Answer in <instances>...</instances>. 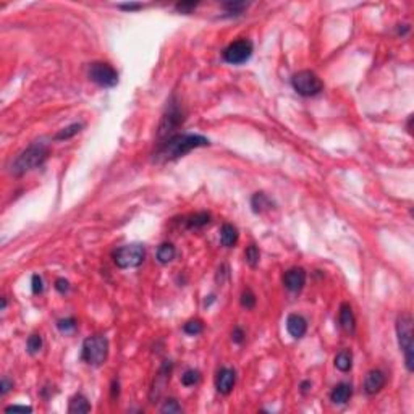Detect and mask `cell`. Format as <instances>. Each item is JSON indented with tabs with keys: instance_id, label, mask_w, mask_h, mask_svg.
Wrapping results in <instances>:
<instances>
[{
	"instance_id": "6da1fadb",
	"label": "cell",
	"mask_w": 414,
	"mask_h": 414,
	"mask_svg": "<svg viewBox=\"0 0 414 414\" xmlns=\"http://www.w3.org/2000/svg\"><path fill=\"white\" fill-rule=\"evenodd\" d=\"M209 144L210 141L201 135H173L169 139H165L164 143H161L155 158H161L164 162L175 161V158L186 155L193 149L204 147Z\"/></svg>"
},
{
	"instance_id": "7a4b0ae2",
	"label": "cell",
	"mask_w": 414,
	"mask_h": 414,
	"mask_svg": "<svg viewBox=\"0 0 414 414\" xmlns=\"http://www.w3.org/2000/svg\"><path fill=\"white\" fill-rule=\"evenodd\" d=\"M47 155H49V149L46 144L33 143L28 149H24V151L16 157V161L12 165V173L16 175V177L24 175L26 172L42 165L44 161L47 158Z\"/></svg>"
},
{
	"instance_id": "3957f363",
	"label": "cell",
	"mask_w": 414,
	"mask_h": 414,
	"mask_svg": "<svg viewBox=\"0 0 414 414\" xmlns=\"http://www.w3.org/2000/svg\"><path fill=\"white\" fill-rule=\"evenodd\" d=\"M414 333H412V317L409 314H401L396 319V337L398 345L404 355V363L409 372L414 371Z\"/></svg>"
},
{
	"instance_id": "277c9868",
	"label": "cell",
	"mask_w": 414,
	"mask_h": 414,
	"mask_svg": "<svg viewBox=\"0 0 414 414\" xmlns=\"http://www.w3.org/2000/svg\"><path fill=\"white\" fill-rule=\"evenodd\" d=\"M109 356V340L102 335H94L83 341L81 358L89 366L99 367Z\"/></svg>"
},
{
	"instance_id": "5b68a950",
	"label": "cell",
	"mask_w": 414,
	"mask_h": 414,
	"mask_svg": "<svg viewBox=\"0 0 414 414\" xmlns=\"http://www.w3.org/2000/svg\"><path fill=\"white\" fill-rule=\"evenodd\" d=\"M292 84L293 89L303 98H312V95H317L324 89L322 79L311 70H303V72L293 75Z\"/></svg>"
},
{
	"instance_id": "8992f818",
	"label": "cell",
	"mask_w": 414,
	"mask_h": 414,
	"mask_svg": "<svg viewBox=\"0 0 414 414\" xmlns=\"http://www.w3.org/2000/svg\"><path fill=\"white\" fill-rule=\"evenodd\" d=\"M146 258V249L143 244H126L113 252V262L120 269H133L143 264Z\"/></svg>"
},
{
	"instance_id": "52a82bcc",
	"label": "cell",
	"mask_w": 414,
	"mask_h": 414,
	"mask_svg": "<svg viewBox=\"0 0 414 414\" xmlns=\"http://www.w3.org/2000/svg\"><path fill=\"white\" fill-rule=\"evenodd\" d=\"M89 78L101 87H113L118 84L117 70L109 63H102V61H95L89 67Z\"/></svg>"
},
{
	"instance_id": "ba28073f",
	"label": "cell",
	"mask_w": 414,
	"mask_h": 414,
	"mask_svg": "<svg viewBox=\"0 0 414 414\" xmlns=\"http://www.w3.org/2000/svg\"><path fill=\"white\" fill-rule=\"evenodd\" d=\"M251 55H252V42L249 39H238L224 50L225 61L232 65H241L244 61H248Z\"/></svg>"
},
{
	"instance_id": "9c48e42d",
	"label": "cell",
	"mask_w": 414,
	"mask_h": 414,
	"mask_svg": "<svg viewBox=\"0 0 414 414\" xmlns=\"http://www.w3.org/2000/svg\"><path fill=\"white\" fill-rule=\"evenodd\" d=\"M183 120H184V117H183L181 109L177 104H170L169 110H167V113L161 121V126H158V138H162L165 141L170 136H173L175 130L181 125Z\"/></svg>"
},
{
	"instance_id": "30bf717a",
	"label": "cell",
	"mask_w": 414,
	"mask_h": 414,
	"mask_svg": "<svg viewBox=\"0 0 414 414\" xmlns=\"http://www.w3.org/2000/svg\"><path fill=\"white\" fill-rule=\"evenodd\" d=\"M283 283L290 292H293V293L301 292L304 283H306V270L301 267H293V269L286 270L283 275Z\"/></svg>"
},
{
	"instance_id": "8fae6325",
	"label": "cell",
	"mask_w": 414,
	"mask_h": 414,
	"mask_svg": "<svg viewBox=\"0 0 414 414\" xmlns=\"http://www.w3.org/2000/svg\"><path fill=\"white\" fill-rule=\"evenodd\" d=\"M235 382H236V372L235 369H230V367H222L220 371L217 372V377H215V387H217V392L222 393V395H228L235 387Z\"/></svg>"
},
{
	"instance_id": "7c38bea8",
	"label": "cell",
	"mask_w": 414,
	"mask_h": 414,
	"mask_svg": "<svg viewBox=\"0 0 414 414\" xmlns=\"http://www.w3.org/2000/svg\"><path fill=\"white\" fill-rule=\"evenodd\" d=\"M286 330L293 338H303L307 330V322L303 315L299 314H290L286 319Z\"/></svg>"
},
{
	"instance_id": "4fadbf2b",
	"label": "cell",
	"mask_w": 414,
	"mask_h": 414,
	"mask_svg": "<svg viewBox=\"0 0 414 414\" xmlns=\"http://www.w3.org/2000/svg\"><path fill=\"white\" fill-rule=\"evenodd\" d=\"M385 385V374L382 371H371L367 375H366V380H364V390L367 395H375L378 393Z\"/></svg>"
},
{
	"instance_id": "5bb4252c",
	"label": "cell",
	"mask_w": 414,
	"mask_h": 414,
	"mask_svg": "<svg viewBox=\"0 0 414 414\" xmlns=\"http://www.w3.org/2000/svg\"><path fill=\"white\" fill-rule=\"evenodd\" d=\"M170 372H172V363H170V361H165V363L162 364V367H161V371H158V375L155 378V382H154V389H152V393H151V400H154V396H155V400L158 398V396H161V393L165 389L167 382L170 380Z\"/></svg>"
},
{
	"instance_id": "9a60e30c",
	"label": "cell",
	"mask_w": 414,
	"mask_h": 414,
	"mask_svg": "<svg viewBox=\"0 0 414 414\" xmlns=\"http://www.w3.org/2000/svg\"><path fill=\"white\" fill-rule=\"evenodd\" d=\"M340 325H341V329L348 333H353L356 329V319H355L353 309H351V306L346 303L341 304V307H340Z\"/></svg>"
},
{
	"instance_id": "2e32d148",
	"label": "cell",
	"mask_w": 414,
	"mask_h": 414,
	"mask_svg": "<svg viewBox=\"0 0 414 414\" xmlns=\"http://www.w3.org/2000/svg\"><path fill=\"white\" fill-rule=\"evenodd\" d=\"M351 395H353V387L349 384H338L335 389L332 390L330 393V400L335 403V404H345Z\"/></svg>"
},
{
	"instance_id": "e0dca14e",
	"label": "cell",
	"mask_w": 414,
	"mask_h": 414,
	"mask_svg": "<svg viewBox=\"0 0 414 414\" xmlns=\"http://www.w3.org/2000/svg\"><path fill=\"white\" fill-rule=\"evenodd\" d=\"M89 411H91V404L86 400V396L75 395L73 398L70 400V406H68L70 414H83V412H89Z\"/></svg>"
},
{
	"instance_id": "ac0fdd59",
	"label": "cell",
	"mask_w": 414,
	"mask_h": 414,
	"mask_svg": "<svg viewBox=\"0 0 414 414\" xmlns=\"http://www.w3.org/2000/svg\"><path fill=\"white\" fill-rule=\"evenodd\" d=\"M238 241V230H236V227L230 225V224H225L222 227V230H220V243H222L224 246H227V248H232V246H235Z\"/></svg>"
},
{
	"instance_id": "d6986e66",
	"label": "cell",
	"mask_w": 414,
	"mask_h": 414,
	"mask_svg": "<svg viewBox=\"0 0 414 414\" xmlns=\"http://www.w3.org/2000/svg\"><path fill=\"white\" fill-rule=\"evenodd\" d=\"M175 254H177L175 246L172 243H164L157 249V261L161 264H169L175 259Z\"/></svg>"
},
{
	"instance_id": "ffe728a7",
	"label": "cell",
	"mask_w": 414,
	"mask_h": 414,
	"mask_svg": "<svg viewBox=\"0 0 414 414\" xmlns=\"http://www.w3.org/2000/svg\"><path fill=\"white\" fill-rule=\"evenodd\" d=\"M270 206H272V201L267 198V195H264V193H256L251 199V207L256 214H262L264 210L270 209Z\"/></svg>"
},
{
	"instance_id": "44dd1931",
	"label": "cell",
	"mask_w": 414,
	"mask_h": 414,
	"mask_svg": "<svg viewBox=\"0 0 414 414\" xmlns=\"http://www.w3.org/2000/svg\"><path fill=\"white\" fill-rule=\"evenodd\" d=\"M209 222H210V215L207 212H198L195 215L188 217L186 227L189 228V230H198V228L209 225Z\"/></svg>"
},
{
	"instance_id": "7402d4cb",
	"label": "cell",
	"mask_w": 414,
	"mask_h": 414,
	"mask_svg": "<svg viewBox=\"0 0 414 414\" xmlns=\"http://www.w3.org/2000/svg\"><path fill=\"white\" fill-rule=\"evenodd\" d=\"M351 366H353V356H351L349 351H340L335 356V367L341 372H348Z\"/></svg>"
},
{
	"instance_id": "603a6c76",
	"label": "cell",
	"mask_w": 414,
	"mask_h": 414,
	"mask_svg": "<svg viewBox=\"0 0 414 414\" xmlns=\"http://www.w3.org/2000/svg\"><path fill=\"white\" fill-rule=\"evenodd\" d=\"M83 125L81 123H73V125H70L63 130H60L58 133L55 135V139L57 141H65V139H70V138H73L75 135H78L79 131H81Z\"/></svg>"
},
{
	"instance_id": "cb8c5ba5",
	"label": "cell",
	"mask_w": 414,
	"mask_h": 414,
	"mask_svg": "<svg viewBox=\"0 0 414 414\" xmlns=\"http://www.w3.org/2000/svg\"><path fill=\"white\" fill-rule=\"evenodd\" d=\"M244 258H246V262H248V266L249 267H258L259 266V259H261V252L258 249V246H248L246 248V252H244Z\"/></svg>"
},
{
	"instance_id": "d4e9b609",
	"label": "cell",
	"mask_w": 414,
	"mask_h": 414,
	"mask_svg": "<svg viewBox=\"0 0 414 414\" xmlns=\"http://www.w3.org/2000/svg\"><path fill=\"white\" fill-rule=\"evenodd\" d=\"M26 348H28V353L29 355H38L39 351L42 349V337L38 335V333H34L28 338V343H26Z\"/></svg>"
},
{
	"instance_id": "484cf974",
	"label": "cell",
	"mask_w": 414,
	"mask_h": 414,
	"mask_svg": "<svg viewBox=\"0 0 414 414\" xmlns=\"http://www.w3.org/2000/svg\"><path fill=\"white\" fill-rule=\"evenodd\" d=\"M199 380H201V374H199V371H195V369H189V371H186L181 375V384L184 387H193Z\"/></svg>"
},
{
	"instance_id": "4316f807",
	"label": "cell",
	"mask_w": 414,
	"mask_h": 414,
	"mask_svg": "<svg viewBox=\"0 0 414 414\" xmlns=\"http://www.w3.org/2000/svg\"><path fill=\"white\" fill-rule=\"evenodd\" d=\"M57 327H58L60 332L70 333V332H75V329L78 327V322L73 319V317H67V319H60L58 321Z\"/></svg>"
},
{
	"instance_id": "83f0119b",
	"label": "cell",
	"mask_w": 414,
	"mask_h": 414,
	"mask_svg": "<svg viewBox=\"0 0 414 414\" xmlns=\"http://www.w3.org/2000/svg\"><path fill=\"white\" fill-rule=\"evenodd\" d=\"M202 329H204V325H202V322L198 321V319L186 322V324H184V327H183L184 333H188V335H199V333L202 332Z\"/></svg>"
},
{
	"instance_id": "f1b7e54d",
	"label": "cell",
	"mask_w": 414,
	"mask_h": 414,
	"mask_svg": "<svg viewBox=\"0 0 414 414\" xmlns=\"http://www.w3.org/2000/svg\"><path fill=\"white\" fill-rule=\"evenodd\" d=\"M161 411L164 414H177V412H181V406L175 398H169L164 403V406L161 408Z\"/></svg>"
},
{
	"instance_id": "f546056e",
	"label": "cell",
	"mask_w": 414,
	"mask_h": 414,
	"mask_svg": "<svg viewBox=\"0 0 414 414\" xmlns=\"http://www.w3.org/2000/svg\"><path fill=\"white\" fill-rule=\"evenodd\" d=\"M241 306L246 307V309H252L256 306V296L251 292V290H244L241 295Z\"/></svg>"
},
{
	"instance_id": "4dcf8cb0",
	"label": "cell",
	"mask_w": 414,
	"mask_h": 414,
	"mask_svg": "<svg viewBox=\"0 0 414 414\" xmlns=\"http://www.w3.org/2000/svg\"><path fill=\"white\" fill-rule=\"evenodd\" d=\"M248 5L249 4H246V2H227V4H224V8L230 13L240 15V13H243L244 8H248Z\"/></svg>"
},
{
	"instance_id": "1f68e13d",
	"label": "cell",
	"mask_w": 414,
	"mask_h": 414,
	"mask_svg": "<svg viewBox=\"0 0 414 414\" xmlns=\"http://www.w3.org/2000/svg\"><path fill=\"white\" fill-rule=\"evenodd\" d=\"M31 290L34 295H41L44 292V281H42V277L34 274L33 278H31Z\"/></svg>"
},
{
	"instance_id": "d6a6232c",
	"label": "cell",
	"mask_w": 414,
	"mask_h": 414,
	"mask_svg": "<svg viewBox=\"0 0 414 414\" xmlns=\"http://www.w3.org/2000/svg\"><path fill=\"white\" fill-rule=\"evenodd\" d=\"M196 7H198V2H178L175 5V8L181 13H189L191 10H195Z\"/></svg>"
},
{
	"instance_id": "836d02e7",
	"label": "cell",
	"mask_w": 414,
	"mask_h": 414,
	"mask_svg": "<svg viewBox=\"0 0 414 414\" xmlns=\"http://www.w3.org/2000/svg\"><path fill=\"white\" fill-rule=\"evenodd\" d=\"M55 290L58 293H61V295H65L68 290H70V283L68 281L65 280V278H57V281H55Z\"/></svg>"
},
{
	"instance_id": "e575fe53",
	"label": "cell",
	"mask_w": 414,
	"mask_h": 414,
	"mask_svg": "<svg viewBox=\"0 0 414 414\" xmlns=\"http://www.w3.org/2000/svg\"><path fill=\"white\" fill-rule=\"evenodd\" d=\"M232 340H233L235 343H238V345H240V343H243V340H244V332H243L241 327H235V329H233V332H232Z\"/></svg>"
},
{
	"instance_id": "d590c367",
	"label": "cell",
	"mask_w": 414,
	"mask_h": 414,
	"mask_svg": "<svg viewBox=\"0 0 414 414\" xmlns=\"http://www.w3.org/2000/svg\"><path fill=\"white\" fill-rule=\"evenodd\" d=\"M10 389H13V384L8 380V378H2V384H0V395H7L10 392Z\"/></svg>"
},
{
	"instance_id": "8d00e7d4",
	"label": "cell",
	"mask_w": 414,
	"mask_h": 414,
	"mask_svg": "<svg viewBox=\"0 0 414 414\" xmlns=\"http://www.w3.org/2000/svg\"><path fill=\"white\" fill-rule=\"evenodd\" d=\"M5 411H7V412H12V411H23V412L28 411V412H31L33 408H31V406H20V404H13V406H7Z\"/></svg>"
},
{
	"instance_id": "74e56055",
	"label": "cell",
	"mask_w": 414,
	"mask_h": 414,
	"mask_svg": "<svg viewBox=\"0 0 414 414\" xmlns=\"http://www.w3.org/2000/svg\"><path fill=\"white\" fill-rule=\"evenodd\" d=\"M121 10H126V12H131V10H139L141 7V4H121V5H118Z\"/></svg>"
},
{
	"instance_id": "f35d334b",
	"label": "cell",
	"mask_w": 414,
	"mask_h": 414,
	"mask_svg": "<svg viewBox=\"0 0 414 414\" xmlns=\"http://www.w3.org/2000/svg\"><path fill=\"white\" fill-rule=\"evenodd\" d=\"M120 390H118V382L117 380H113L112 384V398H115V396H118Z\"/></svg>"
},
{
	"instance_id": "ab89813d",
	"label": "cell",
	"mask_w": 414,
	"mask_h": 414,
	"mask_svg": "<svg viewBox=\"0 0 414 414\" xmlns=\"http://www.w3.org/2000/svg\"><path fill=\"white\" fill-rule=\"evenodd\" d=\"M301 389H303V393H307V390L311 389V382H307V380L303 382V384H301Z\"/></svg>"
},
{
	"instance_id": "60d3db41",
	"label": "cell",
	"mask_w": 414,
	"mask_h": 414,
	"mask_svg": "<svg viewBox=\"0 0 414 414\" xmlns=\"http://www.w3.org/2000/svg\"><path fill=\"white\" fill-rule=\"evenodd\" d=\"M7 307V298H2V306H0V311H5Z\"/></svg>"
}]
</instances>
